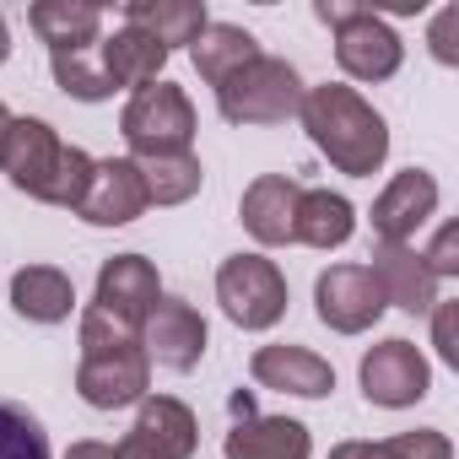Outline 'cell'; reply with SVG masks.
<instances>
[{
    "label": "cell",
    "mask_w": 459,
    "mask_h": 459,
    "mask_svg": "<svg viewBox=\"0 0 459 459\" xmlns=\"http://www.w3.org/2000/svg\"><path fill=\"white\" fill-rule=\"evenodd\" d=\"M205 6L200 0H130L125 6V28H141V33H152L168 55L178 49V44H195L200 33H205Z\"/></svg>",
    "instance_id": "obj_23"
},
{
    "label": "cell",
    "mask_w": 459,
    "mask_h": 459,
    "mask_svg": "<svg viewBox=\"0 0 459 459\" xmlns=\"http://www.w3.org/2000/svg\"><path fill=\"white\" fill-rule=\"evenodd\" d=\"M255 55H260V44L238 22H205V33L189 44V60H195L200 82H211V87H221L227 76H233L238 65H249Z\"/></svg>",
    "instance_id": "obj_24"
},
{
    "label": "cell",
    "mask_w": 459,
    "mask_h": 459,
    "mask_svg": "<svg viewBox=\"0 0 459 459\" xmlns=\"http://www.w3.org/2000/svg\"><path fill=\"white\" fill-rule=\"evenodd\" d=\"M98 65H103L108 87H135V92H141V87L162 82L168 49H162L152 33H141V28H114V39L98 44Z\"/></svg>",
    "instance_id": "obj_19"
},
{
    "label": "cell",
    "mask_w": 459,
    "mask_h": 459,
    "mask_svg": "<svg viewBox=\"0 0 459 459\" xmlns=\"http://www.w3.org/2000/svg\"><path fill=\"white\" fill-rule=\"evenodd\" d=\"M459 6H443L437 17H432V33H427V44H432V60L437 65H459Z\"/></svg>",
    "instance_id": "obj_30"
},
{
    "label": "cell",
    "mask_w": 459,
    "mask_h": 459,
    "mask_svg": "<svg viewBox=\"0 0 459 459\" xmlns=\"http://www.w3.org/2000/svg\"><path fill=\"white\" fill-rule=\"evenodd\" d=\"M357 378H362L368 405H384V411H405V405L427 400V389H432V368H427V357H421L411 341H400V335L368 346Z\"/></svg>",
    "instance_id": "obj_8"
},
{
    "label": "cell",
    "mask_w": 459,
    "mask_h": 459,
    "mask_svg": "<svg viewBox=\"0 0 459 459\" xmlns=\"http://www.w3.org/2000/svg\"><path fill=\"white\" fill-rule=\"evenodd\" d=\"M49 71H55L60 92H71V98H82V103H103V98H114L103 65H92L87 49H76V55H49Z\"/></svg>",
    "instance_id": "obj_28"
},
{
    "label": "cell",
    "mask_w": 459,
    "mask_h": 459,
    "mask_svg": "<svg viewBox=\"0 0 459 459\" xmlns=\"http://www.w3.org/2000/svg\"><path fill=\"white\" fill-rule=\"evenodd\" d=\"M6 55H12V28H6V17H0V65H6Z\"/></svg>",
    "instance_id": "obj_34"
},
{
    "label": "cell",
    "mask_w": 459,
    "mask_h": 459,
    "mask_svg": "<svg viewBox=\"0 0 459 459\" xmlns=\"http://www.w3.org/2000/svg\"><path fill=\"white\" fill-rule=\"evenodd\" d=\"M427 260V271L443 281V276H459V227L448 221V227H437V238H432V249L421 255Z\"/></svg>",
    "instance_id": "obj_31"
},
{
    "label": "cell",
    "mask_w": 459,
    "mask_h": 459,
    "mask_svg": "<svg viewBox=\"0 0 459 459\" xmlns=\"http://www.w3.org/2000/svg\"><path fill=\"white\" fill-rule=\"evenodd\" d=\"M221 454L227 459H308L314 437L292 416H244L221 437Z\"/></svg>",
    "instance_id": "obj_18"
},
{
    "label": "cell",
    "mask_w": 459,
    "mask_h": 459,
    "mask_svg": "<svg viewBox=\"0 0 459 459\" xmlns=\"http://www.w3.org/2000/svg\"><path fill=\"white\" fill-rule=\"evenodd\" d=\"M205 341H211V330H205L200 308H189L184 298H162V303L146 314V325H141V351H146V362H157V368H168V373L200 368Z\"/></svg>",
    "instance_id": "obj_11"
},
{
    "label": "cell",
    "mask_w": 459,
    "mask_h": 459,
    "mask_svg": "<svg viewBox=\"0 0 459 459\" xmlns=\"http://www.w3.org/2000/svg\"><path fill=\"white\" fill-rule=\"evenodd\" d=\"M249 373H255V384H265V389H281V394H298V400H325L330 389H335V368L319 357V351H308V346H260L255 357H249Z\"/></svg>",
    "instance_id": "obj_17"
},
{
    "label": "cell",
    "mask_w": 459,
    "mask_h": 459,
    "mask_svg": "<svg viewBox=\"0 0 459 459\" xmlns=\"http://www.w3.org/2000/svg\"><path fill=\"white\" fill-rule=\"evenodd\" d=\"M12 119H17V114H12L6 103H0V152H6V135H12Z\"/></svg>",
    "instance_id": "obj_33"
},
{
    "label": "cell",
    "mask_w": 459,
    "mask_h": 459,
    "mask_svg": "<svg viewBox=\"0 0 459 459\" xmlns=\"http://www.w3.org/2000/svg\"><path fill=\"white\" fill-rule=\"evenodd\" d=\"M152 384V362L141 351V330L108 319L103 308L82 314V368H76V394L92 411H125L141 405Z\"/></svg>",
    "instance_id": "obj_3"
},
{
    "label": "cell",
    "mask_w": 459,
    "mask_h": 459,
    "mask_svg": "<svg viewBox=\"0 0 459 459\" xmlns=\"http://www.w3.org/2000/svg\"><path fill=\"white\" fill-rule=\"evenodd\" d=\"M357 233V211L346 195L335 189H303L298 195V221H292V238L308 249H341Z\"/></svg>",
    "instance_id": "obj_22"
},
{
    "label": "cell",
    "mask_w": 459,
    "mask_h": 459,
    "mask_svg": "<svg viewBox=\"0 0 459 459\" xmlns=\"http://www.w3.org/2000/svg\"><path fill=\"white\" fill-rule=\"evenodd\" d=\"M0 459H49L44 421L22 400H6V394H0Z\"/></svg>",
    "instance_id": "obj_27"
},
{
    "label": "cell",
    "mask_w": 459,
    "mask_h": 459,
    "mask_svg": "<svg viewBox=\"0 0 459 459\" xmlns=\"http://www.w3.org/2000/svg\"><path fill=\"white\" fill-rule=\"evenodd\" d=\"M298 119L308 130V141L330 157L335 173L346 178H373L389 157V125L384 114L346 82H325V87H303Z\"/></svg>",
    "instance_id": "obj_1"
},
{
    "label": "cell",
    "mask_w": 459,
    "mask_h": 459,
    "mask_svg": "<svg viewBox=\"0 0 459 459\" xmlns=\"http://www.w3.org/2000/svg\"><path fill=\"white\" fill-rule=\"evenodd\" d=\"M0 173L28 200L76 211L87 195V178H92V157L82 146H65L49 119H12L6 152H0Z\"/></svg>",
    "instance_id": "obj_2"
},
{
    "label": "cell",
    "mask_w": 459,
    "mask_h": 459,
    "mask_svg": "<svg viewBox=\"0 0 459 459\" xmlns=\"http://www.w3.org/2000/svg\"><path fill=\"white\" fill-rule=\"evenodd\" d=\"M33 33L49 44V55H76V49H92L98 33H103V12L87 6V0H39L28 12Z\"/></svg>",
    "instance_id": "obj_21"
},
{
    "label": "cell",
    "mask_w": 459,
    "mask_h": 459,
    "mask_svg": "<svg viewBox=\"0 0 459 459\" xmlns=\"http://www.w3.org/2000/svg\"><path fill=\"white\" fill-rule=\"evenodd\" d=\"M368 260H373L368 276L378 281L384 303H394V308H405V314H432V303H437V276L427 271V260H421L411 244H373Z\"/></svg>",
    "instance_id": "obj_16"
},
{
    "label": "cell",
    "mask_w": 459,
    "mask_h": 459,
    "mask_svg": "<svg viewBox=\"0 0 459 459\" xmlns=\"http://www.w3.org/2000/svg\"><path fill=\"white\" fill-rule=\"evenodd\" d=\"M314 17L335 33V60H341V71H346L351 82H389V76L400 71L405 44H400V33H394L378 12L346 6V0H319Z\"/></svg>",
    "instance_id": "obj_5"
},
{
    "label": "cell",
    "mask_w": 459,
    "mask_h": 459,
    "mask_svg": "<svg viewBox=\"0 0 459 459\" xmlns=\"http://www.w3.org/2000/svg\"><path fill=\"white\" fill-rule=\"evenodd\" d=\"M12 308L28 325H65L76 308V287L60 265H22L12 276Z\"/></svg>",
    "instance_id": "obj_20"
},
{
    "label": "cell",
    "mask_w": 459,
    "mask_h": 459,
    "mask_svg": "<svg viewBox=\"0 0 459 459\" xmlns=\"http://www.w3.org/2000/svg\"><path fill=\"white\" fill-rule=\"evenodd\" d=\"M298 103H303V76L276 55H255L216 87V108L227 125H287L298 119Z\"/></svg>",
    "instance_id": "obj_4"
},
{
    "label": "cell",
    "mask_w": 459,
    "mask_h": 459,
    "mask_svg": "<svg viewBox=\"0 0 459 459\" xmlns=\"http://www.w3.org/2000/svg\"><path fill=\"white\" fill-rule=\"evenodd\" d=\"M298 195H303V184H298V178H287V173H260V178L244 189L238 216H244V227H249V238H255V244H265V249L298 244V238H292Z\"/></svg>",
    "instance_id": "obj_15"
},
{
    "label": "cell",
    "mask_w": 459,
    "mask_h": 459,
    "mask_svg": "<svg viewBox=\"0 0 459 459\" xmlns=\"http://www.w3.org/2000/svg\"><path fill=\"white\" fill-rule=\"evenodd\" d=\"M200 448V421L173 394H146L135 427L114 448V459H189Z\"/></svg>",
    "instance_id": "obj_9"
},
{
    "label": "cell",
    "mask_w": 459,
    "mask_h": 459,
    "mask_svg": "<svg viewBox=\"0 0 459 459\" xmlns=\"http://www.w3.org/2000/svg\"><path fill=\"white\" fill-rule=\"evenodd\" d=\"M65 459H114V443H98V437H82L65 448Z\"/></svg>",
    "instance_id": "obj_32"
},
{
    "label": "cell",
    "mask_w": 459,
    "mask_h": 459,
    "mask_svg": "<svg viewBox=\"0 0 459 459\" xmlns=\"http://www.w3.org/2000/svg\"><path fill=\"white\" fill-rule=\"evenodd\" d=\"M141 184H146V205H184L200 195L205 184V168L195 152H178V157H141L135 162Z\"/></svg>",
    "instance_id": "obj_25"
},
{
    "label": "cell",
    "mask_w": 459,
    "mask_h": 459,
    "mask_svg": "<svg viewBox=\"0 0 459 459\" xmlns=\"http://www.w3.org/2000/svg\"><path fill=\"white\" fill-rule=\"evenodd\" d=\"M216 303L238 330H271L287 314V276L265 255H233L216 271Z\"/></svg>",
    "instance_id": "obj_7"
},
{
    "label": "cell",
    "mask_w": 459,
    "mask_h": 459,
    "mask_svg": "<svg viewBox=\"0 0 459 459\" xmlns=\"http://www.w3.org/2000/svg\"><path fill=\"white\" fill-rule=\"evenodd\" d=\"M330 459H454V443L437 427H416V432H394L384 443H335Z\"/></svg>",
    "instance_id": "obj_26"
},
{
    "label": "cell",
    "mask_w": 459,
    "mask_h": 459,
    "mask_svg": "<svg viewBox=\"0 0 459 459\" xmlns=\"http://www.w3.org/2000/svg\"><path fill=\"white\" fill-rule=\"evenodd\" d=\"M432 211H437V178L427 168H405L373 200V233L378 244H411L416 227L432 221Z\"/></svg>",
    "instance_id": "obj_13"
},
{
    "label": "cell",
    "mask_w": 459,
    "mask_h": 459,
    "mask_svg": "<svg viewBox=\"0 0 459 459\" xmlns=\"http://www.w3.org/2000/svg\"><path fill=\"white\" fill-rule=\"evenodd\" d=\"M157 303H162V281H157V265L146 255H114V260L98 265V298H92V308H103L108 319L141 330Z\"/></svg>",
    "instance_id": "obj_12"
},
{
    "label": "cell",
    "mask_w": 459,
    "mask_h": 459,
    "mask_svg": "<svg viewBox=\"0 0 459 459\" xmlns=\"http://www.w3.org/2000/svg\"><path fill=\"white\" fill-rule=\"evenodd\" d=\"M195 130H200L195 125V103L173 82H152V87L130 92V103L119 114V135L130 146V162H141V157H178V152H189Z\"/></svg>",
    "instance_id": "obj_6"
},
{
    "label": "cell",
    "mask_w": 459,
    "mask_h": 459,
    "mask_svg": "<svg viewBox=\"0 0 459 459\" xmlns=\"http://www.w3.org/2000/svg\"><path fill=\"white\" fill-rule=\"evenodd\" d=\"M141 211H146V184H141L135 162L130 157L92 162V178H87V195H82L76 216L87 227H130Z\"/></svg>",
    "instance_id": "obj_14"
},
{
    "label": "cell",
    "mask_w": 459,
    "mask_h": 459,
    "mask_svg": "<svg viewBox=\"0 0 459 459\" xmlns=\"http://www.w3.org/2000/svg\"><path fill=\"white\" fill-rule=\"evenodd\" d=\"M432 346L448 368H459V303H448V298L432 303Z\"/></svg>",
    "instance_id": "obj_29"
},
{
    "label": "cell",
    "mask_w": 459,
    "mask_h": 459,
    "mask_svg": "<svg viewBox=\"0 0 459 459\" xmlns=\"http://www.w3.org/2000/svg\"><path fill=\"white\" fill-rule=\"evenodd\" d=\"M314 308H319V325H330L335 335H362L384 319L389 303L368 276V265H330L314 281Z\"/></svg>",
    "instance_id": "obj_10"
}]
</instances>
